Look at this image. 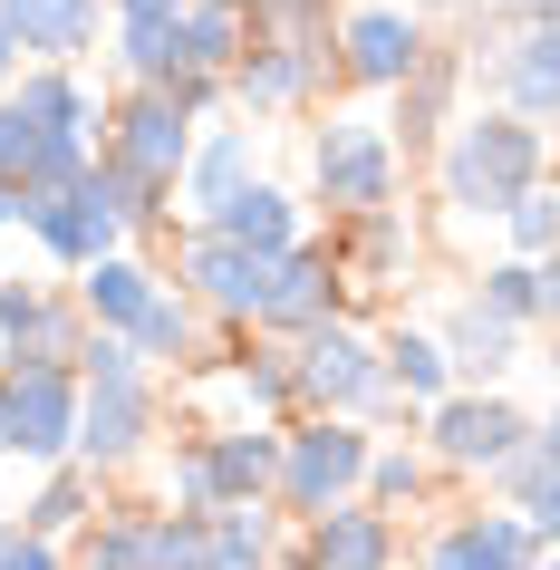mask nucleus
Here are the masks:
<instances>
[{
  "label": "nucleus",
  "instance_id": "obj_17",
  "mask_svg": "<svg viewBox=\"0 0 560 570\" xmlns=\"http://www.w3.org/2000/svg\"><path fill=\"white\" fill-rule=\"evenodd\" d=\"M291 561L299 570H406V522H386L367 503H338L320 522H291Z\"/></svg>",
  "mask_w": 560,
  "mask_h": 570
},
{
  "label": "nucleus",
  "instance_id": "obj_10",
  "mask_svg": "<svg viewBox=\"0 0 560 570\" xmlns=\"http://www.w3.org/2000/svg\"><path fill=\"white\" fill-rule=\"evenodd\" d=\"M0 387H10V464H78V416H88V387H78V367H0Z\"/></svg>",
  "mask_w": 560,
  "mask_h": 570
},
{
  "label": "nucleus",
  "instance_id": "obj_24",
  "mask_svg": "<svg viewBox=\"0 0 560 570\" xmlns=\"http://www.w3.org/2000/svg\"><path fill=\"white\" fill-rule=\"evenodd\" d=\"M10 97H20L39 126H59V136H88V146L107 136V107H117V97L97 88L88 68H20V88H10Z\"/></svg>",
  "mask_w": 560,
  "mask_h": 570
},
{
  "label": "nucleus",
  "instance_id": "obj_11",
  "mask_svg": "<svg viewBox=\"0 0 560 570\" xmlns=\"http://www.w3.org/2000/svg\"><path fill=\"white\" fill-rule=\"evenodd\" d=\"M328 252H338V281H348V320H367L377 291H406L415 262H425V223L406 204L357 213V223H328Z\"/></svg>",
  "mask_w": 560,
  "mask_h": 570
},
{
  "label": "nucleus",
  "instance_id": "obj_13",
  "mask_svg": "<svg viewBox=\"0 0 560 570\" xmlns=\"http://www.w3.org/2000/svg\"><path fill=\"white\" fill-rule=\"evenodd\" d=\"M541 532H531L522 512L502 503H473V512H444L435 532L415 541V570H541Z\"/></svg>",
  "mask_w": 560,
  "mask_h": 570
},
{
  "label": "nucleus",
  "instance_id": "obj_34",
  "mask_svg": "<svg viewBox=\"0 0 560 570\" xmlns=\"http://www.w3.org/2000/svg\"><path fill=\"white\" fill-rule=\"evenodd\" d=\"M502 252H522V262H551V252H560V175L502 213Z\"/></svg>",
  "mask_w": 560,
  "mask_h": 570
},
{
  "label": "nucleus",
  "instance_id": "obj_7",
  "mask_svg": "<svg viewBox=\"0 0 560 570\" xmlns=\"http://www.w3.org/2000/svg\"><path fill=\"white\" fill-rule=\"evenodd\" d=\"M415 445L435 454L444 483H493L502 464L531 445V406H522L512 387H454L435 416L415 425Z\"/></svg>",
  "mask_w": 560,
  "mask_h": 570
},
{
  "label": "nucleus",
  "instance_id": "obj_27",
  "mask_svg": "<svg viewBox=\"0 0 560 570\" xmlns=\"http://www.w3.org/2000/svg\"><path fill=\"white\" fill-rule=\"evenodd\" d=\"M97 512H107V483H97L88 464H49V474H39V493H30L20 512H10V522H20V532H39V541H59V551H68V541L88 532Z\"/></svg>",
  "mask_w": 560,
  "mask_h": 570
},
{
  "label": "nucleus",
  "instance_id": "obj_22",
  "mask_svg": "<svg viewBox=\"0 0 560 570\" xmlns=\"http://www.w3.org/2000/svg\"><path fill=\"white\" fill-rule=\"evenodd\" d=\"M377 358H386V396H406L415 416H435L454 396V358H444L435 320H377Z\"/></svg>",
  "mask_w": 560,
  "mask_h": 570
},
{
  "label": "nucleus",
  "instance_id": "obj_12",
  "mask_svg": "<svg viewBox=\"0 0 560 570\" xmlns=\"http://www.w3.org/2000/svg\"><path fill=\"white\" fill-rule=\"evenodd\" d=\"M464 88H473V49H464V39H435L425 68L386 97V136H396L406 165H435V146L464 126Z\"/></svg>",
  "mask_w": 560,
  "mask_h": 570
},
{
  "label": "nucleus",
  "instance_id": "obj_30",
  "mask_svg": "<svg viewBox=\"0 0 560 570\" xmlns=\"http://www.w3.org/2000/svg\"><path fill=\"white\" fill-rule=\"evenodd\" d=\"M242 20H252V49H338L348 0H242Z\"/></svg>",
  "mask_w": 560,
  "mask_h": 570
},
{
  "label": "nucleus",
  "instance_id": "obj_42",
  "mask_svg": "<svg viewBox=\"0 0 560 570\" xmlns=\"http://www.w3.org/2000/svg\"><path fill=\"white\" fill-rule=\"evenodd\" d=\"M184 0H117V20H175Z\"/></svg>",
  "mask_w": 560,
  "mask_h": 570
},
{
  "label": "nucleus",
  "instance_id": "obj_25",
  "mask_svg": "<svg viewBox=\"0 0 560 570\" xmlns=\"http://www.w3.org/2000/svg\"><path fill=\"white\" fill-rule=\"evenodd\" d=\"M213 483H223V512L233 503H271L281 493V425H213Z\"/></svg>",
  "mask_w": 560,
  "mask_h": 570
},
{
  "label": "nucleus",
  "instance_id": "obj_2",
  "mask_svg": "<svg viewBox=\"0 0 560 570\" xmlns=\"http://www.w3.org/2000/svg\"><path fill=\"white\" fill-rule=\"evenodd\" d=\"M78 387H88V416H78V464H88L97 483H126L136 464H155V454H165L175 406H165V377H155L126 338H107V330L88 338Z\"/></svg>",
  "mask_w": 560,
  "mask_h": 570
},
{
  "label": "nucleus",
  "instance_id": "obj_38",
  "mask_svg": "<svg viewBox=\"0 0 560 570\" xmlns=\"http://www.w3.org/2000/svg\"><path fill=\"white\" fill-rule=\"evenodd\" d=\"M39 291H49V281H10V271H0V348H10V330L39 309Z\"/></svg>",
  "mask_w": 560,
  "mask_h": 570
},
{
  "label": "nucleus",
  "instance_id": "obj_9",
  "mask_svg": "<svg viewBox=\"0 0 560 570\" xmlns=\"http://www.w3.org/2000/svg\"><path fill=\"white\" fill-rule=\"evenodd\" d=\"M435 49V20L415 0H348L338 20V88L348 97H396Z\"/></svg>",
  "mask_w": 560,
  "mask_h": 570
},
{
  "label": "nucleus",
  "instance_id": "obj_37",
  "mask_svg": "<svg viewBox=\"0 0 560 570\" xmlns=\"http://www.w3.org/2000/svg\"><path fill=\"white\" fill-rule=\"evenodd\" d=\"M522 522H531V532H541V551H560V474H541V483H531Z\"/></svg>",
  "mask_w": 560,
  "mask_h": 570
},
{
  "label": "nucleus",
  "instance_id": "obj_4",
  "mask_svg": "<svg viewBox=\"0 0 560 570\" xmlns=\"http://www.w3.org/2000/svg\"><path fill=\"white\" fill-rule=\"evenodd\" d=\"M406 175L415 165L396 155V136H386L377 107H328V117L310 126V204H320L328 223L406 204Z\"/></svg>",
  "mask_w": 560,
  "mask_h": 570
},
{
  "label": "nucleus",
  "instance_id": "obj_18",
  "mask_svg": "<svg viewBox=\"0 0 560 570\" xmlns=\"http://www.w3.org/2000/svg\"><path fill=\"white\" fill-rule=\"evenodd\" d=\"M242 184H262V126H252V117H213L204 136H194V165H184L175 213H184V223H213Z\"/></svg>",
  "mask_w": 560,
  "mask_h": 570
},
{
  "label": "nucleus",
  "instance_id": "obj_40",
  "mask_svg": "<svg viewBox=\"0 0 560 570\" xmlns=\"http://www.w3.org/2000/svg\"><path fill=\"white\" fill-rule=\"evenodd\" d=\"M541 330H560V252L541 262Z\"/></svg>",
  "mask_w": 560,
  "mask_h": 570
},
{
  "label": "nucleus",
  "instance_id": "obj_23",
  "mask_svg": "<svg viewBox=\"0 0 560 570\" xmlns=\"http://www.w3.org/2000/svg\"><path fill=\"white\" fill-rule=\"evenodd\" d=\"M68 291H78V309H88V330L126 338L136 320H146V301L165 291V262H146V252H107V262H97V271H78Z\"/></svg>",
  "mask_w": 560,
  "mask_h": 570
},
{
  "label": "nucleus",
  "instance_id": "obj_33",
  "mask_svg": "<svg viewBox=\"0 0 560 570\" xmlns=\"http://www.w3.org/2000/svg\"><path fill=\"white\" fill-rule=\"evenodd\" d=\"M473 301L502 309L512 330H541V262H522V252H493V262L473 271Z\"/></svg>",
  "mask_w": 560,
  "mask_h": 570
},
{
  "label": "nucleus",
  "instance_id": "obj_16",
  "mask_svg": "<svg viewBox=\"0 0 560 570\" xmlns=\"http://www.w3.org/2000/svg\"><path fill=\"white\" fill-rule=\"evenodd\" d=\"M338 78V49H252L233 68V117L271 126V117H310Z\"/></svg>",
  "mask_w": 560,
  "mask_h": 570
},
{
  "label": "nucleus",
  "instance_id": "obj_46",
  "mask_svg": "<svg viewBox=\"0 0 560 570\" xmlns=\"http://www.w3.org/2000/svg\"><path fill=\"white\" fill-rule=\"evenodd\" d=\"M551 367H560V358H551Z\"/></svg>",
  "mask_w": 560,
  "mask_h": 570
},
{
  "label": "nucleus",
  "instance_id": "obj_32",
  "mask_svg": "<svg viewBox=\"0 0 560 570\" xmlns=\"http://www.w3.org/2000/svg\"><path fill=\"white\" fill-rule=\"evenodd\" d=\"M155 503L165 512H223V483H213V445L204 435H175L155 454Z\"/></svg>",
  "mask_w": 560,
  "mask_h": 570
},
{
  "label": "nucleus",
  "instance_id": "obj_29",
  "mask_svg": "<svg viewBox=\"0 0 560 570\" xmlns=\"http://www.w3.org/2000/svg\"><path fill=\"white\" fill-rule=\"evenodd\" d=\"M242 59H252L242 0H184V68H194V78H233Z\"/></svg>",
  "mask_w": 560,
  "mask_h": 570
},
{
  "label": "nucleus",
  "instance_id": "obj_28",
  "mask_svg": "<svg viewBox=\"0 0 560 570\" xmlns=\"http://www.w3.org/2000/svg\"><path fill=\"white\" fill-rule=\"evenodd\" d=\"M204 541H213V570H281L291 561V512L281 503H233V512L204 522Z\"/></svg>",
  "mask_w": 560,
  "mask_h": 570
},
{
  "label": "nucleus",
  "instance_id": "obj_36",
  "mask_svg": "<svg viewBox=\"0 0 560 570\" xmlns=\"http://www.w3.org/2000/svg\"><path fill=\"white\" fill-rule=\"evenodd\" d=\"M560 30V0H473V30Z\"/></svg>",
  "mask_w": 560,
  "mask_h": 570
},
{
  "label": "nucleus",
  "instance_id": "obj_5",
  "mask_svg": "<svg viewBox=\"0 0 560 570\" xmlns=\"http://www.w3.org/2000/svg\"><path fill=\"white\" fill-rule=\"evenodd\" d=\"M194 136H204V126L184 117L165 88H117V107H107L97 155L117 165V184L146 204L155 233H175V194H184V165H194Z\"/></svg>",
  "mask_w": 560,
  "mask_h": 570
},
{
  "label": "nucleus",
  "instance_id": "obj_41",
  "mask_svg": "<svg viewBox=\"0 0 560 570\" xmlns=\"http://www.w3.org/2000/svg\"><path fill=\"white\" fill-rule=\"evenodd\" d=\"M20 68H30V59H20V39H10V20H0V97L20 88Z\"/></svg>",
  "mask_w": 560,
  "mask_h": 570
},
{
  "label": "nucleus",
  "instance_id": "obj_6",
  "mask_svg": "<svg viewBox=\"0 0 560 570\" xmlns=\"http://www.w3.org/2000/svg\"><path fill=\"white\" fill-rule=\"evenodd\" d=\"M367 454H377V425H348V416L281 425V493L271 503L291 512V522H320V512L357 503L367 493Z\"/></svg>",
  "mask_w": 560,
  "mask_h": 570
},
{
  "label": "nucleus",
  "instance_id": "obj_1",
  "mask_svg": "<svg viewBox=\"0 0 560 570\" xmlns=\"http://www.w3.org/2000/svg\"><path fill=\"white\" fill-rule=\"evenodd\" d=\"M435 204L454 223H502V213L551 184V136L522 126L512 107H464V126L435 146Z\"/></svg>",
  "mask_w": 560,
  "mask_h": 570
},
{
  "label": "nucleus",
  "instance_id": "obj_45",
  "mask_svg": "<svg viewBox=\"0 0 560 570\" xmlns=\"http://www.w3.org/2000/svg\"><path fill=\"white\" fill-rule=\"evenodd\" d=\"M464 10H473V0H464Z\"/></svg>",
  "mask_w": 560,
  "mask_h": 570
},
{
  "label": "nucleus",
  "instance_id": "obj_19",
  "mask_svg": "<svg viewBox=\"0 0 560 570\" xmlns=\"http://www.w3.org/2000/svg\"><path fill=\"white\" fill-rule=\"evenodd\" d=\"M435 338H444V358H454V387H512V367L531 358V330H512V320H502V309H483L473 291H454V301H444Z\"/></svg>",
  "mask_w": 560,
  "mask_h": 570
},
{
  "label": "nucleus",
  "instance_id": "obj_14",
  "mask_svg": "<svg viewBox=\"0 0 560 570\" xmlns=\"http://www.w3.org/2000/svg\"><path fill=\"white\" fill-rule=\"evenodd\" d=\"M473 78H493V107L551 136L560 126V30H502L473 49Z\"/></svg>",
  "mask_w": 560,
  "mask_h": 570
},
{
  "label": "nucleus",
  "instance_id": "obj_44",
  "mask_svg": "<svg viewBox=\"0 0 560 570\" xmlns=\"http://www.w3.org/2000/svg\"><path fill=\"white\" fill-rule=\"evenodd\" d=\"M0 464H10V387H0Z\"/></svg>",
  "mask_w": 560,
  "mask_h": 570
},
{
  "label": "nucleus",
  "instance_id": "obj_31",
  "mask_svg": "<svg viewBox=\"0 0 560 570\" xmlns=\"http://www.w3.org/2000/svg\"><path fill=\"white\" fill-rule=\"evenodd\" d=\"M146 512H155V503H126V493H107V512H97L88 532L68 541V561H78V570H146Z\"/></svg>",
  "mask_w": 560,
  "mask_h": 570
},
{
  "label": "nucleus",
  "instance_id": "obj_8",
  "mask_svg": "<svg viewBox=\"0 0 560 570\" xmlns=\"http://www.w3.org/2000/svg\"><path fill=\"white\" fill-rule=\"evenodd\" d=\"M165 281L204 301L213 330H242V338H252V330H262V309H271V281H281V262H262V252L223 242L213 223H184V233H175V262H165Z\"/></svg>",
  "mask_w": 560,
  "mask_h": 570
},
{
  "label": "nucleus",
  "instance_id": "obj_39",
  "mask_svg": "<svg viewBox=\"0 0 560 570\" xmlns=\"http://www.w3.org/2000/svg\"><path fill=\"white\" fill-rule=\"evenodd\" d=\"M531 464H541V474H560V396L531 416Z\"/></svg>",
  "mask_w": 560,
  "mask_h": 570
},
{
  "label": "nucleus",
  "instance_id": "obj_35",
  "mask_svg": "<svg viewBox=\"0 0 560 570\" xmlns=\"http://www.w3.org/2000/svg\"><path fill=\"white\" fill-rule=\"evenodd\" d=\"M0 570H78L59 551V541H39V532H20V522H0Z\"/></svg>",
  "mask_w": 560,
  "mask_h": 570
},
{
  "label": "nucleus",
  "instance_id": "obj_26",
  "mask_svg": "<svg viewBox=\"0 0 560 570\" xmlns=\"http://www.w3.org/2000/svg\"><path fill=\"white\" fill-rule=\"evenodd\" d=\"M435 493H444L435 454L415 445V435H377V454H367V493H357V503L386 512V522H406V512H425Z\"/></svg>",
  "mask_w": 560,
  "mask_h": 570
},
{
  "label": "nucleus",
  "instance_id": "obj_20",
  "mask_svg": "<svg viewBox=\"0 0 560 570\" xmlns=\"http://www.w3.org/2000/svg\"><path fill=\"white\" fill-rule=\"evenodd\" d=\"M0 20H10L30 68H88V49L117 20V0H0Z\"/></svg>",
  "mask_w": 560,
  "mask_h": 570
},
{
  "label": "nucleus",
  "instance_id": "obj_3",
  "mask_svg": "<svg viewBox=\"0 0 560 570\" xmlns=\"http://www.w3.org/2000/svg\"><path fill=\"white\" fill-rule=\"evenodd\" d=\"M20 233L39 242V262H49V271L78 281V271H97L107 252H136V233H155V223H146V204L117 184V165L97 155L68 194H30V204H20Z\"/></svg>",
  "mask_w": 560,
  "mask_h": 570
},
{
  "label": "nucleus",
  "instance_id": "obj_43",
  "mask_svg": "<svg viewBox=\"0 0 560 570\" xmlns=\"http://www.w3.org/2000/svg\"><path fill=\"white\" fill-rule=\"evenodd\" d=\"M20 204H30V194H20V184H0V233H20Z\"/></svg>",
  "mask_w": 560,
  "mask_h": 570
},
{
  "label": "nucleus",
  "instance_id": "obj_15",
  "mask_svg": "<svg viewBox=\"0 0 560 570\" xmlns=\"http://www.w3.org/2000/svg\"><path fill=\"white\" fill-rule=\"evenodd\" d=\"M348 309V281H338V252H328V233H310L299 252H281V281H271V309H262V330L271 348H291V338H310L320 320H338Z\"/></svg>",
  "mask_w": 560,
  "mask_h": 570
},
{
  "label": "nucleus",
  "instance_id": "obj_21",
  "mask_svg": "<svg viewBox=\"0 0 560 570\" xmlns=\"http://www.w3.org/2000/svg\"><path fill=\"white\" fill-rule=\"evenodd\" d=\"M213 233L242 242V252H262V262H281V252L310 242V194H291L281 175H262V184H242L233 204L213 213Z\"/></svg>",
  "mask_w": 560,
  "mask_h": 570
}]
</instances>
